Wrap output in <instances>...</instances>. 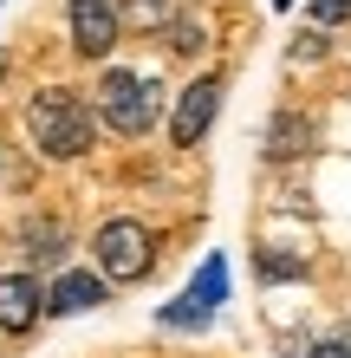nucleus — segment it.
I'll use <instances>...</instances> for the list:
<instances>
[{"instance_id": "f257e3e1", "label": "nucleus", "mask_w": 351, "mask_h": 358, "mask_svg": "<svg viewBox=\"0 0 351 358\" xmlns=\"http://www.w3.org/2000/svg\"><path fill=\"white\" fill-rule=\"evenodd\" d=\"M27 137H33V150L46 163H78V157H91V143H98V111L78 92L46 85V92L27 98Z\"/></svg>"}, {"instance_id": "f03ea898", "label": "nucleus", "mask_w": 351, "mask_h": 358, "mask_svg": "<svg viewBox=\"0 0 351 358\" xmlns=\"http://www.w3.org/2000/svg\"><path fill=\"white\" fill-rule=\"evenodd\" d=\"M91 111H98L105 131L143 137V131H156V117H163V85H156L150 72L105 66V78H98V92H91Z\"/></svg>"}, {"instance_id": "7ed1b4c3", "label": "nucleus", "mask_w": 351, "mask_h": 358, "mask_svg": "<svg viewBox=\"0 0 351 358\" xmlns=\"http://www.w3.org/2000/svg\"><path fill=\"white\" fill-rule=\"evenodd\" d=\"M91 261H98V273H105L111 287L150 280V267H156V235H150L143 222H130V215H111V222H98V235H91Z\"/></svg>"}, {"instance_id": "20e7f679", "label": "nucleus", "mask_w": 351, "mask_h": 358, "mask_svg": "<svg viewBox=\"0 0 351 358\" xmlns=\"http://www.w3.org/2000/svg\"><path fill=\"white\" fill-rule=\"evenodd\" d=\"M66 27H72V52L105 66L111 46L124 39V13H117V0H66Z\"/></svg>"}, {"instance_id": "39448f33", "label": "nucleus", "mask_w": 351, "mask_h": 358, "mask_svg": "<svg viewBox=\"0 0 351 358\" xmlns=\"http://www.w3.org/2000/svg\"><path fill=\"white\" fill-rule=\"evenodd\" d=\"M215 111H221V72L189 78V85L176 92V111H170V143H176V150H195V143L209 137Z\"/></svg>"}, {"instance_id": "423d86ee", "label": "nucleus", "mask_w": 351, "mask_h": 358, "mask_svg": "<svg viewBox=\"0 0 351 358\" xmlns=\"http://www.w3.org/2000/svg\"><path fill=\"white\" fill-rule=\"evenodd\" d=\"M39 320H46V280L0 273V339H27Z\"/></svg>"}, {"instance_id": "0eeeda50", "label": "nucleus", "mask_w": 351, "mask_h": 358, "mask_svg": "<svg viewBox=\"0 0 351 358\" xmlns=\"http://www.w3.org/2000/svg\"><path fill=\"white\" fill-rule=\"evenodd\" d=\"M319 143V117L313 111H299V104H280L274 117H267V137H260V157L267 163H293V157H306Z\"/></svg>"}, {"instance_id": "6e6552de", "label": "nucleus", "mask_w": 351, "mask_h": 358, "mask_svg": "<svg viewBox=\"0 0 351 358\" xmlns=\"http://www.w3.org/2000/svg\"><path fill=\"white\" fill-rule=\"evenodd\" d=\"M111 280H105V273H85V267H59L52 273V280H46V313H52V320H72V313H91V306H105L111 300V293H105Z\"/></svg>"}, {"instance_id": "1a4fd4ad", "label": "nucleus", "mask_w": 351, "mask_h": 358, "mask_svg": "<svg viewBox=\"0 0 351 358\" xmlns=\"http://www.w3.org/2000/svg\"><path fill=\"white\" fill-rule=\"evenodd\" d=\"M20 255H27V267H66V255H72V235H66V215H27L20 222Z\"/></svg>"}, {"instance_id": "9d476101", "label": "nucleus", "mask_w": 351, "mask_h": 358, "mask_svg": "<svg viewBox=\"0 0 351 358\" xmlns=\"http://www.w3.org/2000/svg\"><path fill=\"white\" fill-rule=\"evenodd\" d=\"M117 13H124V33L163 39L182 13H189V0H117Z\"/></svg>"}, {"instance_id": "9b49d317", "label": "nucleus", "mask_w": 351, "mask_h": 358, "mask_svg": "<svg viewBox=\"0 0 351 358\" xmlns=\"http://www.w3.org/2000/svg\"><path fill=\"white\" fill-rule=\"evenodd\" d=\"M182 300H189V306H202V313H215L221 300H228V255H209V261H202Z\"/></svg>"}, {"instance_id": "f8f14e48", "label": "nucleus", "mask_w": 351, "mask_h": 358, "mask_svg": "<svg viewBox=\"0 0 351 358\" xmlns=\"http://www.w3.org/2000/svg\"><path fill=\"white\" fill-rule=\"evenodd\" d=\"M163 46H170L176 59H195V52H209V27H202V20H189V13H182L176 27L163 33Z\"/></svg>"}, {"instance_id": "ddd939ff", "label": "nucleus", "mask_w": 351, "mask_h": 358, "mask_svg": "<svg viewBox=\"0 0 351 358\" xmlns=\"http://www.w3.org/2000/svg\"><path fill=\"white\" fill-rule=\"evenodd\" d=\"M254 267H260V280H267V287H274V280H299V273H306L299 255H274V248H260Z\"/></svg>"}, {"instance_id": "4468645a", "label": "nucleus", "mask_w": 351, "mask_h": 358, "mask_svg": "<svg viewBox=\"0 0 351 358\" xmlns=\"http://www.w3.org/2000/svg\"><path fill=\"white\" fill-rule=\"evenodd\" d=\"M209 320H215V313H202V306H189V300H170V306L156 313V326H176V332H202Z\"/></svg>"}, {"instance_id": "2eb2a0df", "label": "nucleus", "mask_w": 351, "mask_h": 358, "mask_svg": "<svg viewBox=\"0 0 351 358\" xmlns=\"http://www.w3.org/2000/svg\"><path fill=\"white\" fill-rule=\"evenodd\" d=\"M306 13H313V27H325V33H338L345 20H351V0H306Z\"/></svg>"}, {"instance_id": "dca6fc26", "label": "nucleus", "mask_w": 351, "mask_h": 358, "mask_svg": "<svg viewBox=\"0 0 351 358\" xmlns=\"http://www.w3.org/2000/svg\"><path fill=\"white\" fill-rule=\"evenodd\" d=\"M325 52H332V33H325V27H313V33L293 39V66H313V59H325Z\"/></svg>"}, {"instance_id": "f3484780", "label": "nucleus", "mask_w": 351, "mask_h": 358, "mask_svg": "<svg viewBox=\"0 0 351 358\" xmlns=\"http://www.w3.org/2000/svg\"><path fill=\"white\" fill-rule=\"evenodd\" d=\"M306 358H351V326H338V332H325V339H313V345H306Z\"/></svg>"}, {"instance_id": "a211bd4d", "label": "nucleus", "mask_w": 351, "mask_h": 358, "mask_svg": "<svg viewBox=\"0 0 351 358\" xmlns=\"http://www.w3.org/2000/svg\"><path fill=\"white\" fill-rule=\"evenodd\" d=\"M0 176H7V150H0Z\"/></svg>"}]
</instances>
